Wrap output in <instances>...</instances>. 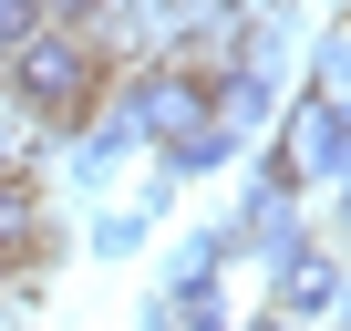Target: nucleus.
<instances>
[{
    "instance_id": "nucleus-10",
    "label": "nucleus",
    "mask_w": 351,
    "mask_h": 331,
    "mask_svg": "<svg viewBox=\"0 0 351 331\" xmlns=\"http://www.w3.org/2000/svg\"><path fill=\"white\" fill-rule=\"evenodd\" d=\"M330 310H341V331H351V279H341V300H330Z\"/></svg>"
},
{
    "instance_id": "nucleus-7",
    "label": "nucleus",
    "mask_w": 351,
    "mask_h": 331,
    "mask_svg": "<svg viewBox=\"0 0 351 331\" xmlns=\"http://www.w3.org/2000/svg\"><path fill=\"white\" fill-rule=\"evenodd\" d=\"M11 176H32V166H21V135L0 124V187H11Z\"/></svg>"
},
{
    "instance_id": "nucleus-3",
    "label": "nucleus",
    "mask_w": 351,
    "mask_h": 331,
    "mask_svg": "<svg viewBox=\"0 0 351 331\" xmlns=\"http://www.w3.org/2000/svg\"><path fill=\"white\" fill-rule=\"evenodd\" d=\"M330 300H341V259H330V249L310 238V249H300L289 269H269V300H258V310H279V321L300 331V321H320Z\"/></svg>"
},
{
    "instance_id": "nucleus-6",
    "label": "nucleus",
    "mask_w": 351,
    "mask_h": 331,
    "mask_svg": "<svg viewBox=\"0 0 351 331\" xmlns=\"http://www.w3.org/2000/svg\"><path fill=\"white\" fill-rule=\"evenodd\" d=\"M134 238H145V218H134V207H114V218H93V249H104V259H124Z\"/></svg>"
},
{
    "instance_id": "nucleus-9",
    "label": "nucleus",
    "mask_w": 351,
    "mask_h": 331,
    "mask_svg": "<svg viewBox=\"0 0 351 331\" xmlns=\"http://www.w3.org/2000/svg\"><path fill=\"white\" fill-rule=\"evenodd\" d=\"M176 321H186V331H238V321H228L217 300H207V310H176Z\"/></svg>"
},
{
    "instance_id": "nucleus-5",
    "label": "nucleus",
    "mask_w": 351,
    "mask_h": 331,
    "mask_svg": "<svg viewBox=\"0 0 351 331\" xmlns=\"http://www.w3.org/2000/svg\"><path fill=\"white\" fill-rule=\"evenodd\" d=\"M32 32H42V0H0V62H11Z\"/></svg>"
},
{
    "instance_id": "nucleus-11",
    "label": "nucleus",
    "mask_w": 351,
    "mask_h": 331,
    "mask_svg": "<svg viewBox=\"0 0 351 331\" xmlns=\"http://www.w3.org/2000/svg\"><path fill=\"white\" fill-rule=\"evenodd\" d=\"M0 300H11V269H0Z\"/></svg>"
},
{
    "instance_id": "nucleus-2",
    "label": "nucleus",
    "mask_w": 351,
    "mask_h": 331,
    "mask_svg": "<svg viewBox=\"0 0 351 331\" xmlns=\"http://www.w3.org/2000/svg\"><path fill=\"white\" fill-rule=\"evenodd\" d=\"M341 155H351V104H330V93H300L289 104V135H279V166L300 187H341Z\"/></svg>"
},
{
    "instance_id": "nucleus-4",
    "label": "nucleus",
    "mask_w": 351,
    "mask_h": 331,
    "mask_svg": "<svg viewBox=\"0 0 351 331\" xmlns=\"http://www.w3.org/2000/svg\"><path fill=\"white\" fill-rule=\"evenodd\" d=\"M155 155H165L155 176H165V187H186V176H217V166L238 155V135H228V124H197V135H176V145H155Z\"/></svg>"
},
{
    "instance_id": "nucleus-1",
    "label": "nucleus",
    "mask_w": 351,
    "mask_h": 331,
    "mask_svg": "<svg viewBox=\"0 0 351 331\" xmlns=\"http://www.w3.org/2000/svg\"><path fill=\"white\" fill-rule=\"evenodd\" d=\"M104 83H114V62L83 32H32L11 62H0V93H11L21 124H42V135H83L93 104H104Z\"/></svg>"
},
{
    "instance_id": "nucleus-8",
    "label": "nucleus",
    "mask_w": 351,
    "mask_h": 331,
    "mask_svg": "<svg viewBox=\"0 0 351 331\" xmlns=\"http://www.w3.org/2000/svg\"><path fill=\"white\" fill-rule=\"evenodd\" d=\"M228 21H279V0H217Z\"/></svg>"
}]
</instances>
